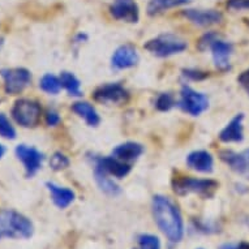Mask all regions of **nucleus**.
Returning a JSON list of instances; mask_svg holds the SVG:
<instances>
[{
	"label": "nucleus",
	"instance_id": "1",
	"mask_svg": "<svg viewBox=\"0 0 249 249\" xmlns=\"http://www.w3.org/2000/svg\"><path fill=\"white\" fill-rule=\"evenodd\" d=\"M154 221L170 243H180L184 236V222L174 202L168 197L157 195L153 197Z\"/></svg>",
	"mask_w": 249,
	"mask_h": 249
},
{
	"label": "nucleus",
	"instance_id": "2",
	"mask_svg": "<svg viewBox=\"0 0 249 249\" xmlns=\"http://www.w3.org/2000/svg\"><path fill=\"white\" fill-rule=\"evenodd\" d=\"M33 233L34 226L29 218L15 210L0 213V239H30Z\"/></svg>",
	"mask_w": 249,
	"mask_h": 249
},
{
	"label": "nucleus",
	"instance_id": "3",
	"mask_svg": "<svg viewBox=\"0 0 249 249\" xmlns=\"http://www.w3.org/2000/svg\"><path fill=\"white\" fill-rule=\"evenodd\" d=\"M174 192L179 196H187L189 193H197L202 197H213L218 189V183L212 179H197L189 176H180L172 180Z\"/></svg>",
	"mask_w": 249,
	"mask_h": 249
},
{
	"label": "nucleus",
	"instance_id": "4",
	"mask_svg": "<svg viewBox=\"0 0 249 249\" xmlns=\"http://www.w3.org/2000/svg\"><path fill=\"white\" fill-rule=\"evenodd\" d=\"M143 47L154 56L168 57L185 51L188 45L183 38L178 37L175 34H162L147 41Z\"/></svg>",
	"mask_w": 249,
	"mask_h": 249
},
{
	"label": "nucleus",
	"instance_id": "5",
	"mask_svg": "<svg viewBox=\"0 0 249 249\" xmlns=\"http://www.w3.org/2000/svg\"><path fill=\"white\" fill-rule=\"evenodd\" d=\"M41 105L33 99H18L12 107V118L18 125L24 128L37 127L41 120Z\"/></svg>",
	"mask_w": 249,
	"mask_h": 249
},
{
	"label": "nucleus",
	"instance_id": "6",
	"mask_svg": "<svg viewBox=\"0 0 249 249\" xmlns=\"http://www.w3.org/2000/svg\"><path fill=\"white\" fill-rule=\"evenodd\" d=\"M179 107L187 114L198 116L209 108V98L204 93L196 91L189 86H183L180 91Z\"/></svg>",
	"mask_w": 249,
	"mask_h": 249
},
{
	"label": "nucleus",
	"instance_id": "7",
	"mask_svg": "<svg viewBox=\"0 0 249 249\" xmlns=\"http://www.w3.org/2000/svg\"><path fill=\"white\" fill-rule=\"evenodd\" d=\"M0 74L4 80L5 93L11 95L20 94L32 81V74L26 68H5Z\"/></svg>",
	"mask_w": 249,
	"mask_h": 249
},
{
	"label": "nucleus",
	"instance_id": "8",
	"mask_svg": "<svg viewBox=\"0 0 249 249\" xmlns=\"http://www.w3.org/2000/svg\"><path fill=\"white\" fill-rule=\"evenodd\" d=\"M93 95L97 102L107 103V105H122L127 102L129 98L127 89L119 82L99 86Z\"/></svg>",
	"mask_w": 249,
	"mask_h": 249
},
{
	"label": "nucleus",
	"instance_id": "9",
	"mask_svg": "<svg viewBox=\"0 0 249 249\" xmlns=\"http://www.w3.org/2000/svg\"><path fill=\"white\" fill-rule=\"evenodd\" d=\"M16 155L24 164L28 178H32L41 170L42 162H43V154L39 150H37L36 147L28 146V145H24V143L17 145Z\"/></svg>",
	"mask_w": 249,
	"mask_h": 249
},
{
	"label": "nucleus",
	"instance_id": "10",
	"mask_svg": "<svg viewBox=\"0 0 249 249\" xmlns=\"http://www.w3.org/2000/svg\"><path fill=\"white\" fill-rule=\"evenodd\" d=\"M110 11L116 20L125 21L131 24L137 22L140 18L139 5L136 4L135 0H114Z\"/></svg>",
	"mask_w": 249,
	"mask_h": 249
},
{
	"label": "nucleus",
	"instance_id": "11",
	"mask_svg": "<svg viewBox=\"0 0 249 249\" xmlns=\"http://www.w3.org/2000/svg\"><path fill=\"white\" fill-rule=\"evenodd\" d=\"M95 168H99L101 171L106 172L107 175L115 176L118 179H123L131 171V166L123 160L115 158V157H99L95 158Z\"/></svg>",
	"mask_w": 249,
	"mask_h": 249
},
{
	"label": "nucleus",
	"instance_id": "12",
	"mask_svg": "<svg viewBox=\"0 0 249 249\" xmlns=\"http://www.w3.org/2000/svg\"><path fill=\"white\" fill-rule=\"evenodd\" d=\"M139 53L131 45H123L115 50L111 57V66L115 70H128L135 67L139 63Z\"/></svg>",
	"mask_w": 249,
	"mask_h": 249
},
{
	"label": "nucleus",
	"instance_id": "13",
	"mask_svg": "<svg viewBox=\"0 0 249 249\" xmlns=\"http://www.w3.org/2000/svg\"><path fill=\"white\" fill-rule=\"evenodd\" d=\"M183 16L198 26H210L223 20V15L215 9H185Z\"/></svg>",
	"mask_w": 249,
	"mask_h": 249
},
{
	"label": "nucleus",
	"instance_id": "14",
	"mask_svg": "<svg viewBox=\"0 0 249 249\" xmlns=\"http://www.w3.org/2000/svg\"><path fill=\"white\" fill-rule=\"evenodd\" d=\"M212 50L213 59H214V64L218 70L227 71L230 70V56L233 51L232 45L230 42L222 41V39H216L213 42L210 46Z\"/></svg>",
	"mask_w": 249,
	"mask_h": 249
},
{
	"label": "nucleus",
	"instance_id": "15",
	"mask_svg": "<svg viewBox=\"0 0 249 249\" xmlns=\"http://www.w3.org/2000/svg\"><path fill=\"white\" fill-rule=\"evenodd\" d=\"M243 120H244L243 114H237L235 118L231 119V122L219 133V140L222 142H241L244 140Z\"/></svg>",
	"mask_w": 249,
	"mask_h": 249
},
{
	"label": "nucleus",
	"instance_id": "16",
	"mask_svg": "<svg viewBox=\"0 0 249 249\" xmlns=\"http://www.w3.org/2000/svg\"><path fill=\"white\" fill-rule=\"evenodd\" d=\"M46 187L49 189L50 195H51V198H53V202L55 204V206H57L59 209H67L76 198V195L72 189L66 188V187H60L55 183H47Z\"/></svg>",
	"mask_w": 249,
	"mask_h": 249
},
{
	"label": "nucleus",
	"instance_id": "17",
	"mask_svg": "<svg viewBox=\"0 0 249 249\" xmlns=\"http://www.w3.org/2000/svg\"><path fill=\"white\" fill-rule=\"evenodd\" d=\"M187 164L192 170H196L198 172H212L214 167V160L213 155L206 150H196L192 151L187 157Z\"/></svg>",
	"mask_w": 249,
	"mask_h": 249
},
{
	"label": "nucleus",
	"instance_id": "18",
	"mask_svg": "<svg viewBox=\"0 0 249 249\" xmlns=\"http://www.w3.org/2000/svg\"><path fill=\"white\" fill-rule=\"evenodd\" d=\"M142 153L143 146L141 143L128 141V142L120 143V145L115 147L114 150H112V157L127 163V162H132V160H137L139 157H141Z\"/></svg>",
	"mask_w": 249,
	"mask_h": 249
},
{
	"label": "nucleus",
	"instance_id": "19",
	"mask_svg": "<svg viewBox=\"0 0 249 249\" xmlns=\"http://www.w3.org/2000/svg\"><path fill=\"white\" fill-rule=\"evenodd\" d=\"M219 155H221V160L236 174L243 175L248 171V163H247V157L244 153L240 154L232 150H222Z\"/></svg>",
	"mask_w": 249,
	"mask_h": 249
},
{
	"label": "nucleus",
	"instance_id": "20",
	"mask_svg": "<svg viewBox=\"0 0 249 249\" xmlns=\"http://www.w3.org/2000/svg\"><path fill=\"white\" fill-rule=\"evenodd\" d=\"M72 111L76 112L78 116H81L85 120L90 127H97L101 123V118H99L98 112L95 111V108L90 103L88 102H76L72 106Z\"/></svg>",
	"mask_w": 249,
	"mask_h": 249
},
{
	"label": "nucleus",
	"instance_id": "21",
	"mask_svg": "<svg viewBox=\"0 0 249 249\" xmlns=\"http://www.w3.org/2000/svg\"><path fill=\"white\" fill-rule=\"evenodd\" d=\"M94 178L97 184H98L99 189L103 193H106L107 196L116 197L122 193V189H120L118 184L115 183L112 179H110L106 172L101 171L99 168L94 167Z\"/></svg>",
	"mask_w": 249,
	"mask_h": 249
},
{
	"label": "nucleus",
	"instance_id": "22",
	"mask_svg": "<svg viewBox=\"0 0 249 249\" xmlns=\"http://www.w3.org/2000/svg\"><path fill=\"white\" fill-rule=\"evenodd\" d=\"M192 0H150L147 4V15L157 16L170 8H175L179 5H184L191 3Z\"/></svg>",
	"mask_w": 249,
	"mask_h": 249
},
{
	"label": "nucleus",
	"instance_id": "23",
	"mask_svg": "<svg viewBox=\"0 0 249 249\" xmlns=\"http://www.w3.org/2000/svg\"><path fill=\"white\" fill-rule=\"evenodd\" d=\"M60 82L61 88H64L70 93V95H73V97H80L81 95V84H80V80L73 73L63 72L60 74Z\"/></svg>",
	"mask_w": 249,
	"mask_h": 249
},
{
	"label": "nucleus",
	"instance_id": "24",
	"mask_svg": "<svg viewBox=\"0 0 249 249\" xmlns=\"http://www.w3.org/2000/svg\"><path fill=\"white\" fill-rule=\"evenodd\" d=\"M39 88H41L43 91H46V93H49V94H57L61 89L60 78H57L56 76H53V74L51 73L45 74V76L41 78Z\"/></svg>",
	"mask_w": 249,
	"mask_h": 249
},
{
	"label": "nucleus",
	"instance_id": "25",
	"mask_svg": "<svg viewBox=\"0 0 249 249\" xmlns=\"http://www.w3.org/2000/svg\"><path fill=\"white\" fill-rule=\"evenodd\" d=\"M0 136L7 140L16 139V129L11 124L7 115L1 114V112H0Z\"/></svg>",
	"mask_w": 249,
	"mask_h": 249
},
{
	"label": "nucleus",
	"instance_id": "26",
	"mask_svg": "<svg viewBox=\"0 0 249 249\" xmlns=\"http://www.w3.org/2000/svg\"><path fill=\"white\" fill-rule=\"evenodd\" d=\"M140 249H160V241L155 235L142 233L139 236Z\"/></svg>",
	"mask_w": 249,
	"mask_h": 249
},
{
	"label": "nucleus",
	"instance_id": "27",
	"mask_svg": "<svg viewBox=\"0 0 249 249\" xmlns=\"http://www.w3.org/2000/svg\"><path fill=\"white\" fill-rule=\"evenodd\" d=\"M70 160H68V157L64 155L60 151H56V153H53V157H51V160H50V166L53 170L55 171H60V170H64L70 166Z\"/></svg>",
	"mask_w": 249,
	"mask_h": 249
},
{
	"label": "nucleus",
	"instance_id": "28",
	"mask_svg": "<svg viewBox=\"0 0 249 249\" xmlns=\"http://www.w3.org/2000/svg\"><path fill=\"white\" fill-rule=\"evenodd\" d=\"M175 106V98L171 93H162L155 101V107L160 111H170Z\"/></svg>",
	"mask_w": 249,
	"mask_h": 249
},
{
	"label": "nucleus",
	"instance_id": "29",
	"mask_svg": "<svg viewBox=\"0 0 249 249\" xmlns=\"http://www.w3.org/2000/svg\"><path fill=\"white\" fill-rule=\"evenodd\" d=\"M218 39V36L214 32H209V33L204 34L201 39L198 41V50L200 51H205V50L210 49V46L213 45V42Z\"/></svg>",
	"mask_w": 249,
	"mask_h": 249
},
{
	"label": "nucleus",
	"instance_id": "30",
	"mask_svg": "<svg viewBox=\"0 0 249 249\" xmlns=\"http://www.w3.org/2000/svg\"><path fill=\"white\" fill-rule=\"evenodd\" d=\"M183 76L188 80H192V81H201V80L208 77L209 74L200 70H184Z\"/></svg>",
	"mask_w": 249,
	"mask_h": 249
},
{
	"label": "nucleus",
	"instance_id": "31",
	"mask_svg": "<svg viewBox=\"0 0 249 249\" xmlns=\"http://www.w3.org/2000/svg\"><path fill=\"white\" fill-rule=\"evenodd\" d=\"M227 7L235 11H247L249 9V0H227Z\"/></svg>",
	"mask_w": 249,
	"mask_h": 249
},
{
	"label": "nucleus",
	"instance_id": "32",
	"mask_svg": "<svg viewBox=\"0 0 249 249\" xmlns=\"http://www.w3.org/2000/svg\"><path fill=\"white\" fill-rule=\"evenodd\" d=\"M60 116H59V114H57L56 111H47V114H46V123H47V125H50V127H55V125H57V124L60 123Z\"/></svg>",
	"mask_w": 249,
	"mask_h": 249
},
{
	"label": "nucleus",
	"instance_id": "33",
	"mask_svg": "<svg viewBox=\"0 0 249 249\" xmlns=\"http://www.w3.org/2000/svg\"><path fill=\"white\" fill-rule=\"evenodd\" d=\"M237 82L240 84L241 88H243L249 95V68L248 70H245L244 72H241L240 76L237 77Z\"/></svg>",
	"mask_w": 249,
	"mask_h": 249
},
{
	"label": "nucleus",
	"instance_id": "34",
	"mask_svg": "<svg viewBox=\"0 0 249 249\" xmlns=\"http://www.w3.org/2000/svg\"><path fill=\"white\" fill-rule=\"evenodd\" d=\"M219 249H249V243L240 241V243H226L219 247Z\"/></svg>",
	"mask_w": 249,
	"mask_h": 249
},
{
	"label": "nucleus",
	"instance_id": "35",
	"mask_svg": "<svg viewBox=\"0 0 249 249\" xmlns=\"http://www.w3.org/2000/svg\"><path fill=\"white\" fill-rule=\"evenodd\" d=\"M4 154H5V147L3 146L1 143H0V160L3 158V155H4Z\"/></svg>",
	"mask_w": 249,
	"mask_h": 249
},
{
	"label": "nucleus",
	"instance_id": "36",
	"mask_svg": "<svg viewBox=\"0 0 249 249\" xmlns=\"http://www.w3.org/2000/svg\"><path fill=\"white\" fill-rule=\"evenodd\" d=\"M244 154H245V157H247V163H248V175H249V149L248 150H245L244 151Z\"/></svg>",
	"mask_w": 249,
	"mask_h": 249
},
{
	"label": "nucleus",
	"instance_id": "37",
	"mask_svg": "<svg viewBox=\"0 0 249 249\" xmlns=\"http://www.w3.org/2000/svg\"><path fill=\"white\" fill-rule=\"evenodd\" d=\"M200 249H201V248H200Z\"/></svg>",
	"mask_w": 249,
	"mask_h": 249
}]
</instances>
